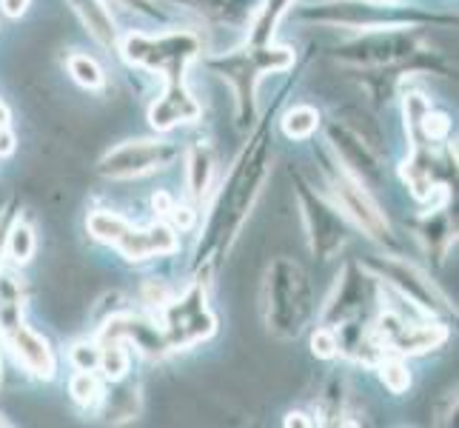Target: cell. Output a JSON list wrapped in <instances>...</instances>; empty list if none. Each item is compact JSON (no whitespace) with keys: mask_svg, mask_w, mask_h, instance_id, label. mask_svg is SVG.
<instances>
[{"mask_svg":"<svg viewBox=\"0 0 459 428\" xmlns=\"http://www.w3.org/2000/svg\"><path fill=\"white\" fill-rule=\"evenodd\" d=\"M272 132H268V126H260L243 146V152L237 154L223 186L217 188L209 203L205 223L200 229V240L195 249L197 277L214 272L231 251L234 240L240 237L246 220L251 217L263 195L268 174H272Z\"/></svg>","mask_w":459,"mask_h":428,"instance_id":"obj_1","label":"cell"},{"mask_svg":"<svg viewBox=\"0 0 459 428\" xmlns=\"http://www.w3.org/2000/svg\"><path fill=\"white\" fill-rule=\"evenodd\" d=\"M294 66V49L291 46H277L274 40L268 43H246L243 49H234L226 55L205 57V69L214 72L217 77L231 86L237 123L248 129L257 120V83L263 74L286 72Z\"/></svg>","mask_w":459,"mask_h":428,"instance_id":"obj_2","label":"cell"},{"mask_svg":"<svg viewBox=\"0 0 459 428\" xmlns=\"http://www.w3.org/2000/svg\"><path fill=\"white\" fill-rule=\"evenodd\" d=\"M265 326L280 340H297L314 317V292L303 266L291 258H274L263 280Z\"/></svg>","mask_w":459,"mask_h":428,"instance_id":"obj_3","label":"cell"},{"mask_svg":"<svg viewBox=\"0 0 459 428\" xmlns=\"http://www.w3.org/2000/svg\"><path fill=\"white\" fill-rule=\"evenodd\" d=\"M117 52L137 69H146L163 77V83H183L188 66L200 57L203 40L195 31L171 29L160 35H146V31H132L117 46Z\"/></svg>","mask_w":459,"mask_h":428,"instance_id":"obj_4","label":"cell"},{"mask_svg":"<svg viewBox=\"0 0 459 428\" xmlns=\"http://www.w3.org/2000/svg\"><path fill=\"white\" fill-rule=\"evenodd\" d=\"M306 21L342 26L357 31H377V29H397V26H422V23H454V18H439V14H425L420 9H400L394 0H328L303 12Z\"/></svg>","mask_w":459,"mask_h":428,"instance_id":"obj_5","label":"cell"},{"mask_svg":"<svg viewBox=\"0 0 459 428\" xmlns=\"http://www.w3.org/2000/svg\"><path fill=\"white\" fill-rule=\"evenodd\" d=\"M86 229L91 231L94 240L117 249L129 263H143L178 251V234L166 223L134 226L117 212H91Z\"/></svg>","mask_w":459,"mask_h":428,"instance_id":"obj_6","label":"cell"},{"mask_svg":"<svg viewBox=\"0 0 459 428\" xmlns=\"http://www.w3.org/2000/svg\"><path fill=\"white\" fill-rule=\"evenodd\" d=\"M160 328H163L166 343H169L171 352L192 348V345L209 340L214 335L217 317L212 314L209 303H205L203 280H195L178 300H169V303H163Z\"/></svg>","mask_w":459,"mask_h":428,"instance_id":"obj_7","label":"cell"},{"mask_svg":"<svg viewBox=\"0 0 459 428\" xmlns=\"http://www.w3.org/2000/svg\"><path fill=\"white\" fill-rule=\"evenodd\" d=\"M297 203L303 212V223L308 231V246L314 251V258L331 260L337 258L345 249V243L351 240V223L348 217L337 209V203H328L323 195H316L314 188L297 178Z\"/></svg>","mask_w":459,"mask_h":428,"instance_id":"obj_8","label":"cell"},{"mask_svg":"<svg viewBox=\"0 0 459 428\" xmlns=\"http://www.w3.org/2000/svg\"><path fill=\"white\" fill-rule=\"evenodd\" d=\"M362 266L374 275V280H383L400 297L411 300L417 309L429 311V314H451L454 311L448 297L442 294L439 285L425 275L420 266L400 260V258H385V255L368 258Z\"/></svg>","mask_w":459,"mask_h":428,"instance_id":"obj_9","label":"cell"},{"mask_svg":"<svg viewBox=\"0 0 459 428\" xmlns=\"http://www.w3.org/2000/svg\"><path fill=\"white\" fill-rule=\"evenodd\" d=\"M328 186H331V195L337 200V209L348 217V223L359 231H366V237H371L377 243H391L388 220L366 186L357 178H351L340 163L328 171Z\"/></svg>","mask_w":459,"mask_h":428,"instance_id":"obj_10","label":"cell"},{"mask_svg":"<svg viewBox=\"0 0 459 428\" xmlns=\"http://www.w3.org/2000/svg\"><path fill=\"white\" fill-rule=\"evenodd\" d=\"M178 154L180 146L174 140H129L106 152L98 163V171L112 180H132L169 166Z\"/></svg>","mask_w":459,"mask_h":428,"instance_id":"obj_11","label":"cell"},{"mask_svg":"<svg viewBox=\"0 0 459 428\" xmlns=\"http://www.w3.org/2000/svg\"><path fill=\"white\" fill-rule=\"evenodd\" d=\"M420 40L414 35V26H397V29H377L362 31V38L342 46V60L357 63V66H394L408 57H417Z\"/></svg>","mask_w":459,"mask_h":428,"instance_id":"obj_12","label":"cell"},{"mask_svg":"<svg viewBox=\"0 0 459 428\" xmlns=\"http://www.w3.org/2000/svg\"><path fill=\"white\" fill-rule=\"evenodd\" d=\"M374 275L362 263H348L342 268V275L337 277L334 294L328 297L323 320L331 328L345 326L351 317H357L362 309L368 306V300L374 297Z\"/></svg>","mask_w":459,"mask_h":428,"instance_id":"obj_13","label":"cell"},{"mask_svg":"<svg viewBox=\"0 0 459 428\" xmlns=\"http://www.w3.org/2000/svg\"><path fill=\"white\" fill-rule=\"evenodd\" d=\"M328 140L337 152V163L366 188H371L383 180V163H379V154L374 152L371 143L362 140L354 129H348L345 123L337 120L334 126H328Z\"/></svg>","mask_w":459,"mask_h":428,"instance_id":"obj_14","label":"cell"},{"mask_svg":"<svg viewBox=\"0 0 459 428\" xmlns=\"http://www.w3.org/2000/svg\"><path fill=\"white\" fill-rule=\"evenodd\" d=\"M0 337L6 340L12 348V354L18 357L21 366L38 380H52L57 374V357L49 340L40 337L35 328H29L23 320L18 326H12L6 331H0Z\"/></svg>","mask_w":459,"mask_h":428,"instance_id":"obj_15","label":"cell"},{"mask_svg":"<svg viewBox=\"0 0 459 428\" xmlns=\"http://www.w3.org/2000/svg\"><path fill=\"white\" fill-rule=\"evenodd\" d=\"M100 340H123L126 345H134L140 354H146L152 360H160L171 352L163 328L137 314H115L112 320L103 326Z\"/></svg>","mask_w":459,"mask_h":428,"instance_id":"obj_16","label":"cell"},{"mask_svg":"<svg viewBox=\"0 0 459 428\" xmlns=\"http://www.w3.org/2000/svg\"><path fill=\"white\" fill-rule=\"evenodd\" d=\"M203 115L200 100L192 94V89L183 83H163L160 98H157L149 109V123L157 132H171L178 126L195 123Z\"/></svg>","mask_w":459,"mask_h":428,"instance_id":"obj_17","label":"cell"},{"mask_svg":"<svg viewBox=\"0 0 459 428\" xmlns=\"http://www.w3.org/2000/svg\"><path fill=\"white\" fill-rule=\"evenodd\" d=\"M69 6L81 18L89 35L98 40L106 49H117L120 46V31L115 23V14L108 12L106 0H69Z\"/></svg>","mask_w":459,"mask_h":428,"instance_id":"obj_18","label":"cell"},{"mask_svg":"<svg viewBox=\"0 0 459 428\" xmlns=\"http://www.w3.org/2000/svg\"><path fill=\"white\" fill-rule=\"evenodd\" d=\"M186 188L188 197L195 203H203L212 195V180H214V149L205 140L195 143L192 152L186 157Z\"/></svg>","mask_w":459,"mask_h":428,"instance_id":"obj_19","label":"cell"},{"mask_svg":"<svg viewBox=\"0 0 459 428\" xmlns=\"http://www.w3.org/2000/svg\"><path fill=\"white\" fill-rule=\"evenodd\" d=\"M180 4L200 12L203 18H209V21L240 26L246 21H255L263 0H180Z\"/></svg>","mask_w":459,"mask_h":428,"instance_id":"obj_20","label":"cell"},{"mask_svg":"<svg viewBox=\"0 0 459 428\" xmlns=\"http://www.w3.org/2000/svg\"><path fill=\"white\" fill-rule=\"evenodd\" d=\"M294 6V0H263L255 21H251V35L248 40L251 43H268L274 38L277 31V23L282 21V14Z\"/></svg>","mask_w":459,"mask_h":428,"instance_id":"obj_21","label":"cell"},{"mask_svg":"<svg viewBox=\"0 0 459 428\" xmlns=\"http://www.w3.org/2000/svg\"><path fill=\"white\" fill-rule=\"evenodd\" d=\"M4 249H6V258L14 266H26L31 258H35V249H38L35 229H31L26 220H12L9 229H6Z\"/></svg>","mask_w":459,"mask_h":428,"instance_id":"obj_22","label":"cell"},{"mask_svg":"<svg viewBox=\"0 0 459 428\" xmlns=\"http://www.w3.org/2000/svg\"><path fill=\"white\" fill-rule=\"evenodd\" d=\"M420 237L425 240V246H429V251H437V255H442L451 240H454V229H451V220L446 214V209H434L422 217L420 223Z\"/></svg>","mask_w":459,"mask_h":428,"instance_id":"obj_23","label":"cell"},{"mask_svg":"<svg viewBox=\"0 0 459 428\" xmlns=\"http://www.w3.org/2000/svg\"><path fill=\"white\" fill-rule=\"evenodd\" d=\"M100 343V371L106 374L108 383L115 380H126L132 366V354H129V345L123 340H98Z\"/></svg>","mask_w":459,"mask_h":428,"instance_id":"obj_24","label":"cell"},{"mask_svg":"<svg viewBox=\"0 0 459 428\" xmlns=\"http://www.w3.org/2000/svg\"><path fill=\"white\" fill-rule=\"evenodd\" d=\"M316 126H320V112L311 106H294L286 112L282 118V132H286L291 140H306L316 132Z\"/></svg>","mask_w":459,"mask_h":428,"instance_id":"obj_25","label":"cell"},{"mask_svg":"<svg viewBox=\"0 0 459 428\" xmlns=\"http://www.w3.org/2000/svg\"><path fill=\"white\" fill-rule=\"evenodd\" d=\"M66 66H69V74H72L74 81L81 83L83 89L98 92V89L106 86V74H103L100 63L94 60V57H89V55H69Z\"/></svg>","mask_w":459,"mask_h":428,"instance_id":"obj_26","label":"cell"},{"mask_svg":"<svg viewBox=\"0 0 459 428\" xmlns=\"http://www.w3.org/2000/svg\"><path fill=\"white\" fill-rule=\"evenodd\" d=\"M69 394L74 397V403L83 408H94L103 400V389L98 383V377H94V371H77L69 383Z\"/></svg>","mask_w":459,"mask_h":428,"instance_id":"obj_27","label":"cell"},{"mask_svg":"<svg viewBox=\"0 0 459 428\" xmlns=\"http://www.w3.org/2000/svg\"><path fill=\"white\" fill-rule=\"evenodd\" d=\"M379 377H383L385 389L394 391V394H403L411 386V371H408V366L403 362L400 354H391V352H385V357L379 360Z\"/></svg>","mask_w":459,"mask_h":428,"instance_id":"obj_28","label":"cell"},{"mask_svg":"<svg viewBox=\"0 0 459 428\" xmlns=\"http://www.w3.org/2000/svg\"><path fill=\"white\" fill-rule=\"evenodd\" d=\"M69 360L77 371H98L100 366V343H77L72 352H69Z\"/></svg>","mask_w":459,"mask_h":428,"instance_id":"obj_29","label":"cell"},{"mask_svg":"<svg viewBox=\"0 0 459 428\" xmlns=\"http://www.w3.org/2000/svg\"><path fill=\"white\" fill-rule=\"evenodd\" d=\"M311 348H314V354L323 357V360L337 357L340 354V335H337V328H331V326L316 328V335L311 337Z\"/></svg>","mask_w":459,"mask_h":428,"instance_id":"obj_30","label":"cell"},{"mask_svg":"<svg viewBox=\"0 0 459 428\" xmlns=\"http://www.w3.org/2000/svg\"><path fill=\"white\" fill-rule=\"evenodd\" d=\"M31 0H0V6H4V12L9 14V18H21V14H26Z\"/></svg>","mask_w":459,"mask_h":428,"instance_id":"obj_31","label":"cell"},{"mask_svg":"<svg viewBox=\"0 0 459 428\" xmlns=\"http://www.w3.org/2000/svg\"><path fill=\"white\" fill-rule=\"evenodd\" d=\"M12 220H14V212H4V214H0V263H4V258H6L4 240H6V229H9Z\"/></svg>","mask_w":459,"mask_h":428,"instance_id":"obj_32","label":"cell"},{"mask_svg":"<svg viewBox=\"0 0 459 428\" xmlns=\"http://www.w3.org/2000/svg\"><path fill=\"white\" fill-rule=\"evenodd\" d=\"M306 415H303V411H291V415L286 417V425H314L311 420H303Z\"/></svg>","mask_w":459,"mask_h":428,"instance_id":"obj_33","label":"cell"}]
</instances>
